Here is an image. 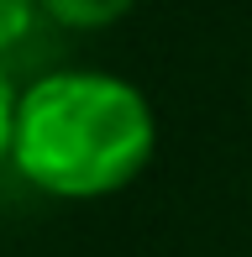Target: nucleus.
Masks as SVG:
<instances>
[{
	"mask_svg": "<svg viewBox=\"0 0 252 257\" xmlns=\"http://www.w3.org/2000/svg\"><path fill=\"white\" fill-rule=\"evenodd\" d=\"M16 105H21V95L11 89V79L0 74V163L11 158V137H16Z\"/></svg>",
	"mask_w": 252,
	"mask_h": 257,
	"instance_id": "4",
	"label": "nucleus"
},
{
	"mask_svg": "<svg viewBox=\"0 0 252 257\" xmlns=\"http://www.w3.org/2000/svg\"><path fill=\"white\" fill-rule=\"evenodd\" d=\"M32 16H37V0H0V53H11L32 32Z\"/></svg>",
	"mask_w": 252,
	"mask_h": 257,
	"instance_id": "3",
	"label": "nucleus"
},
{
	"mask_svg": "<svg viewBox=\"0 0 252 257\" xmlns=\"http://www.w3.org/2000/svg\"><path fill=\"white\" fill-rule=\"evenodd\" d=\"M158 153V121L137 84L95 68L48 74L21 95L11 163L53 200H105Z\"/></svg>",
	"mask_w": 252,
	"mask_h": 257,
	"instance_id": "1",
	"label": "nucleus"
},
{
	"mask_svg": "<svg viewBox=\"0 0 252 257\" xmlns=\"http://www.w3.org/2000/svg\"><path fill=\"white\" fill-rule=\"evenodd\" d=\"M58 27H74V32H100L110 21H121L137 0H37Z\"/></svg>",
	"mask_w": 252,
	"mask_h": 257,
	"instance_id": "2",
	"label": "nucleus"
}]
</instances>
